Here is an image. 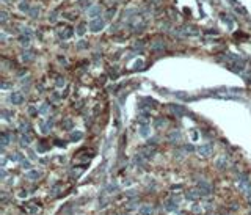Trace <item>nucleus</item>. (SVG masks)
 Returning <instances> with one entry per match:
<instances>
[{
	"label": "nucleus",
	"mask_w": 251,
	"mask_h": 215,
	"mask_svg": "<svg viewBox=\"0 0 251 215\" xmlns=\"http://www.w3.org/2000/svg\"><path fill=\"white\" fill-rule=\"evenodd\" d=\"M151 120V115H149V112H143L141 115H140V118H138V121H140L141 124H146Z\"/></svg>",
	"instance_id": "obj_16"
},
{
	"label": "nucleus",
	"mask_w": 251,
	"mask_h": 215,
	"mask_svg": "<svg viewBox=\"0 0 251 215\" xmlns=\"http://www.w3.org/2000/svg\"><path fill=\"white\" fill-rule=\"evenodd\" d=\"M192 137H193V140H196V138H198V134L193 130V132H192Z\"/></svg>",
	"instance_id": "obj_39"
},
{
	"label": "nucleus",
	"mask_w": 251,
	"mask_h": 215,
	"mask_svg": "<svg viewBox=\"0 0 251 215\" xmlns=\"http://www.w3.org/2000/svg\"><path fill=\"white\" fill-rule=\"evenodd\" d=\"M152 212H154V209H152L151 206H143L141 209H140V213H141V215H151Z\"/></svg>",
	"instance_id": "obj_18"
},
{
	"label": "nucleus",
	"mask_w": 251,
	"mask_h": 215,
	"mask_svg": "<svg viewBox=\"0 0 251 215\" xmlns=\"http://www.w3.org/2000/svg\"><path fill=\"white\" fill-rule=\"evenodd\" d=\"M196 151H198L199 156L207 157V156H210V152H212V144H203V146H199Z\"/></svg>",
	"instance_id": "obj_4"
},
{
	"label": "nucleus",
	"mask_w": 251,
	"mask_h": 215,
	"mask_svg": "<svg viewBox=\"0 0 251 215\" xmlns=\"http://www.w3.org/2000/svg\"><path fill=\"white\" fill-rule=\"evenodd\" d=\"M113 14H115V8H110L108 11H107V19H111V17H113Z\"/></svg>",
	"instance_id": "obj_34"
},
{
	"label": "nucleus",
	"mask_w": 251,
	"mask_h": 215,
	"mask_svg": "<svg viewBox=\"0 0 251 215\" xmlns=\"http://www.w3.org/2000/svg\"><path fill=\"white\" fill-rule=\"evenodd\" d=\"M63 126H65V129H71L72 127V121L71 120H65L63 121Z\"/></svg>",
	"instance_id": "obj_29"
},
{
	"label": "nucleus",
	"mask_w": 251,
	"mask_h": 215,
	"mask_svg": "<svg viewBox=\"0 0 251 215\" xmlns=\"http://www.w3.org/2000/svg\"><path fill=\"white\" fill-rule=\"evenodd\" d=\"M19 43H20V44H25V46H27V44L30 43V36H27V35H22V36L19 38Z\"/></svg>",
	"instance_id": "obj_23"
},
{
	"label": "nucleus",
	"mask_w": 251,
	"mask_h": 215,
	"mask_svg": "<svg viewBox=\"0 0 251 215\" xmlns=\"http://www.w3.org/2000/svg\"><path fill=\"white\" fill-rule=\"evenodd\" d=\"M0 14H2V24H5V22H6V19H8V17H6V13H5V11H2Z\"/></svg>",
	"instance_id": "obj_37"
},
{
	"label": "nucleus",
	"mask_w": 251,
	"mask_h": 215,
	"mask_svg": "<svg viewBox=\"0 0 251 215\" xmlns=\"http://www.w3.org/2000/svg\"><path fill=\"white\" fill-rule=\"evenodd\" d=\"M97 14H101V6H93V8L88 10V16H91L93 19H96Z\"/></svg>",
	"instance_id": "obj_12"
},
{
	"label": "nucleus",
	"mask_w": 251,
	"mask_h": 215,
	"mask_svg": "<svg viewBox=\"0 0 251 215\" xmlns=\"http://www.w3.org/2000/svg\"><path fill=\"white\" fill-rule=\"evenodd\" d=\"M168 138H170V141H177L179 138H180V134L176 132V130H173V132L168 135Z\"/></svg>",
	"instance_id": "obj_19"
},
{
	"label": "nucleus",
	"mask_w": 251,
	"mask_h": 215,
	"mask_svg": "<svg viewBox=\"0 0 251 215\" xmlns=\"http://www.w3.org/2000/svg\"><path fill=\"white\" fill-rule=\"evenodd\" d=\"M77 47H79V49H83V47H88V44L85 43V41H80V43L77 44Z\"/></svg>",
	"instance_id": "obj_36"
},
{
	"label": "nucleus",
	"mask_w": 251,
	"mask_h": 215,
	"mask_svg": "<svg viewBox=\"0 0 251 215\" xmlns=\"http://www.w3.org/2000/svg\"><path fill=\"white\" fill-rule=\"evenodd\" d=\"M85 32H86V27H85V24H79V27H77V35H80V36H83V35H85Z\"/></svg>",
	"instance_id": "obj_22"
},
{
	"label": "nucleus",
	"mask_w": 251,
	"mask_h": 215,
	"mask_svg": "<svg viewBox=\"0 0 251 215\" xmlns=\"http://www.w3.org/2000/svg\"><path fill=\"white\" fill-rule=\"evenodd\" d=\"M195 148L193 146H188V144H187V146H185V151H193Z\"/></svg>",
	"instance_id": "obj_40"
},
{
	"label": "nucleus",
	"mask_w": 251,
	"mask_h": 215,
	"mask_svg": "<svg viewBox=\"0 0 251 215\" xmlns=\"http://www.w3.org/2000/svg\"><path fill=\"white\" fill-rule=\"evenodd\" d=\"M39 176H41V173L39 171H36V170H30L29 173H27V179H30V181H36V179H39Z\"/></svg>",
	"instance_id": "obj_10"
},
{
	"label": "nucleus",
	"mask_w": 251,
	"mask_h": 215,
	"mask_svg": "<svg viewBox=\"0 0 251 215\" xmlns=\"http://www.w3.org/2000/svg\"><path fill=\"white\" fill-rule=\"evenodd\" d=\"M72 33H74V30L71 29V27H65V30L60 32V38H63V39H69V38L72 36Z\"/></svg>",
	"instance_id": "obj_8"
},
{
	"label": "nucleus",
	"mask_w": 251,
	"mask_h": 215,
	"mask_svg": "<svg viewBox=\"0 0 251 215\" xmlns=\"http://www.w3.org/2000/svg\"><path fill=\"white\" fill-rule=\"evenodd\" d=\"M65 83H66V80L63 79V77H58V79H57V86H58V88L65 86Z\"/></svg>",
	"instance_id": "obj_30"
},
{
	"label": "nucleus",
	"mask_w": 251,
	"mask_h": 215,
	"mask_svg": "<svg viewBox=\"0 0 251 215\" xmlns=\"http://www.w3.org/2000/svg\"><path fill=\"white\" fill-rule=\"evenodd\" d=\"M2 2H8V0H2Z\"/></svg>",
	"instance_id": "obj_41"
},
{
	"label": "nucleus",
	"mask_w": 251,
	"mask_h": 215,
	"mask_svg": "<svg viewBox=\"0 0 251 215\" xmlns=\"http://www.w3.org/2000/svg\"><path fill=\"white\" fill-rule=\"evenodd\" d=\"M221 20H223V22H226V24L229 25V29H232V27H234V20L229 17L228 14H221Z\"/></svg>",
	"instance_id": "obj_17"
},
{
	"label": "nucleus",
	"mask_w": 251,
	"mask_h": 215,
	"mask_svg": "<svg viewBox=\"0 0 251 215\" xmlns=\"http://www.w3.org/2000/svg\"><path fill=\"white\" fill-rule=\"evenodd\" d=\"M134 65H135V66H134V69H141V68H143V65H144V61H143V60H137Z\"/></svg>",
	"instance_id": "obj_28"
},
{
	"label": "nucleus",
	"mask_w": 251,
	"mask_h": 215,
	"mask_svg": "<svg viewBox=\"0 0 251 215\" xmlns=\"http://www.w3.org/2000/svg\"><path fill=\"white\" fill-rule=\"evenodd\" d=\"M20 163H22V168H24V170H30V168H32L30 162H29V160H25V159H24V160H20Z\"/></svg>",
	"instance_id": "obj_27"
},
{
	"label": "nucleus",
	"mask_w": 251,
	"mask_h": 215,
	"mask_svg": "<svg viewBox=\"0 0 251 215\" xmlns=\"http://www.w3.org/2000/svg\"><path fill=\"white\" fill-rule=\"evenodd\" d=\"M104 25H105V19H102V17H96V19H93L91 22H89V30L91 32H94V33H97V32H101L102 29H104Z\"/></svg>",
	"instance_id": "obj_1"
},
{
	"label": "nucleus",
	"mask_w": 251,
	"mask_h": 215,
	"mask_svg": "<svg viewBox=\"0 0 251 215\" xmlns=\"http://www.w3.org/2000/svg\"><path fill=\"white\" fill-rule=\"evenodd\" d=\"M116 189H118L116 185H108V190H107V192H108V193H113V192H116Z\"/></svg>",
	"instance_id": "obj_35"
},
{
	"label": "nucleus",
	"mask_w": 251,
	"mask_h": 215,
	"mask_svg": "<svg viewBox=\"0 0 251 215\" xmlns=\"http://www.w3.org/2000/svg\"><path fill=\"white\" fill-rule=\"evenodd\" d=\"M27 195H29L27 192H20V193H19V196H20V198H24V196H27Z\"/></svg>",
	"instance_id": "obj_38"
},
{
	"label": "nucleus",
	"mask_w": 251,
	"mask_h": 215,
	"mask_svg": "<svg viewBox=\"0 0 251 215\" xmlns=\"http://www.w3.org/2000/svg\"><path fill=\"white\" fill-rule=\"evenodd\" d=\"M69 138H71L72 141H79V140H82V138H83V132H80V130H75V132L71 134V137H69Z\"/></svg>",
	"instance_id": "obj_15"
},
{
	"label": "nucleus",
	"mask_w": 251,
	"mask_h": 215,
	"mask_svg": "<svg viewBox=\"0 0 251 215\" xmlns=\"http://www.w3.org/2000/svg\"><path fill=\"white\" fill-rule=\"evenodd\" d=\"M24 209H25V212H29V213L35 215V213H38V212H39L41 207L38 206V201H29V203H25V204H24Z\"/></svg>",
	"instance_id": "obj_2"
},
{
	"label": "nucleus",
	"mask_w": 251,
	"mask_h": 215,
	"mask_svg": "<svg viewBox=\"0 0 251 215\" xmlns=\"http://www.w3.org/2000/svg\"><path fill=\"white\" fill-rule=\"evenodd\" d=\"M30 141H32V138L29 135H22V138H20V143L22 144H30Z\"/></svg>",
	"instance_id": "obj_26"
},
{
	"label": "nucleus",
	"mask_w": 251,
	"mask_h": 215,
	"mask_svg": "<svg viewBox=\"0 0 251 215\" xmlns=\"http://www.w3.org/2000/svg\"><path fill=\"white\" fill-rule=\"evenodd\" d=\"M168 110L173 115H177V116H182L185 113V108L182 105H179V104H171V105H168Z\"/></svg>",
	"instance_id": "obj_3"
},
{
	"label": "nucleus",
	"mask_w": 251,
	"mask_h": 215,
	"mask_svg": "<svg viewBox=\"0 0 251 215\" xmlns=\"http://www.w3.org/2000/svg\"><path fill=\"white\" fill-rule=\"evenodd\" d=\"M19 10L22 11V13H29V11H30V6H29V3H27V2H20Z\"/></svg>",
	"instance_id": "obj_20"
},
{
	"label": "nucleus",
	"mask_w": 251,
	"mask_h": 215,
	"mask_svg": "<svg viewBox=\"0 0 251 215\" xmlns=\"http://www.w3.org/2000/svg\"><path fill=\"white\" fill-rule=\"evenodd\" d=\"M29 14H30L32 17H36V16H39V8H38V6H33V8H30Z\"/></svg>",
	"instance_id": "obj_21"
},
{
	"label": "nucleus",
	"mask_w": 251,
	"mask_h": 215,
	"mask_svg": "<svg viewBox=\"0 0 251 215\" xmlns=\"http://www.w3.org/2000/svg\"><path fill=\"white\" fill-rule=\"evenodd\" d=\"M10 101H11V104H14V105H19V104L24 102V96H22V93L14 91V93L10 96Z\"/></svg>",
	"instance_id": "obj_5"
},
{
	"label": "nucleus",
	"mask_w": 251,
	"mask_h": 215,
	"mask_svg": "<svg viewBox=\"0 0 251 215\" xmlns=\"http://www.w3.org/2000/svg\"><path fill=\"white\" fill-rule=\"evenodd\" d=\"M162 124H165V120H163V118H159V120H156L154 126H156V127H160Z\"/></svg>",
	"instance_id": "obj_32"
},
{
	"label": "nucleus",
	"mask_w": 251,
	"mask_h": 215,
	"mask_svg": "<svg viewBox=\"0 0 251 215\" xmlns=\"http://www.w3.org/2000/svg\"><path fill=\"white\" fill-rule=\"evenodd\" d=\"M151 49L152 50H163L165 49L163 41H154V43H151Z\"/></svg>",
	"instance_id": "obj_11"
},
{
	"label": "nucleus",
	"mask_w": 251,
	"mask_h": 215,
	"mask_svg": "<svg viewBox=\"0 0 251 215\" xmlns=\"http://www.w3.org/2000/svg\"><path fill=\"white\" fill-rule=\"evenodd\" d=\"M217 165H218V168H225V157H221L217 160Z\"/></svg>",
	"instance_id": "obj_33"
},
{
	"label": "nucleus",
	"mask_w": 251,
	"mask_h": 215,
	"mask_svg": "<svg viewBox=\"0 0 251 215\" xmlns=\"http://www.w3.org/2000/svg\"><path fill=\"white\" fill-rule=\"evenodd\" d=\"M154 152H156V149H154V148H151V146H146V148H143V149H141V152H140V154H141L144 159H151L152 156H154Z\"/></svg>",
	"instance_id": "obj_6"
},
{
	"label": "nucleus",
	"mask_w": 251,
	"mask_h": 215,
	"mask_svg": "<svg viewBox=\"0 0 251 215\" xmlns=\"http://www.w3.org/2000/svg\"><path fill=\"white\" fill-rule=\"evenodd\" d=\"M38 110H39V113H43V115H44V113H47V110H49V104H44V105H43V107H39Z\"/></svg>",
	"instance_id": "obj_31"
},
{
	"label": "nucleus",
	"mask_w": 251,
	"mask_h": 215,
	"mask_svg": "<svg viewBox=\"0 0 251 215\" xmlns=\"http://www.w3.org/2000/svg\"><path fill=\"white\" fill-rule=\"evenodd\" d=\"M182 33L184 35H192V36H193V35H198L199 30L195 29L193 25H187V27H184V29H182Z\"/></svg>",
	"instance_id": "obj_9"
},
{
	"label": "nucleus",
	"mask_w": 251,
	"mask_h": 215,
	"mask_svg": "<svg viewBox=\"0 0 251 215\" xmlns=\"http://www.w3.org/2000/svg\"><path fill=\"white\" fill-rule=\"evenodd\" d=\"M22 58H24L25 63H27V61H32V60L35 58V52H33V50H25V52L22 53Z\"/></svg>",
	"instance_id": "obj_14"
},
{
	"label": "nucleus",
	"mask_w": 251,
	"mask_h": 215,
	"mask_svg": "<svg viewBox=\"0 0 251 215\" xmlns=\"http://www.w3.org/2000/svg\"><path fill=\"white\" fill-rule=\"evenodd\" d=\"M148 132H149V127H148V124H143V126H141V129H140V135L146 137V135H148Z\"/></svg>",
	"instance_id": "obj_24"
},
{
	"label": "nucleus",
	"mask_w": 251,
	"mask_h": 215,
	"mask_svg": "<svg viewBox=\"0 0 251 215\" xmlns=\"http://www.w3.org/2000/svg\"><path fill=\"white\" fill-rule=\"evenodd\" d=\"M165 209L166 210H176L177 209V201H173V199L166 201V203H165Z\"/></svg>",
	"instance_id": "obj_13"
},
{
	"label": "nucleus",
	"mask_w": 251,
	"mask_h": 215,
	"mask_svg": "<svg viewBox=\"0 0 251 215\" xmlns=\"http://www.w3.org/2000/svg\"><path fill=\"white\" fill-rule=\"evenodd\" d=\"M20 130H22V132H27V134H29V132H30L29 123H22V124H20Z\"/></svg>",
	"instance_id": "obj_25"
},
{
	"label": "nucleus",
	"mask_w": 251,
	"mask_h": 215,
	"mask_svg": "<svg viewBox=\"0 0 251 215\" xmlns=\"http://www.w3.org/2000/svg\"><path fill=\"white\" fill-rule=\"evenodd\" d=\"M187 198H188V199H192V201L199 199V198H201V193H199V190H196V189L187 190Z\"/></svg>",
	"instance_id": "obj_7"
}]
</instances>
